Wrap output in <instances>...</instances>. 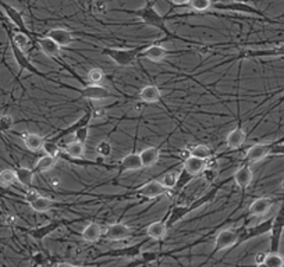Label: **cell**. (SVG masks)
I'll return each mask as SVG.
<instances>
[{"label":"cell","mask_w":284,"mask_h":267,"mask_svg":"<svg viewBox=\"0 0 284 267\" xmlns=\"http://www.w3.org/2000/svg\"><path fill=\"white\" fill-rule=\"evenodd\" d=\"M126 13L137 16L142 23L149 25V27L159 29V31H162V32H164V35L168 36V38H174L176 36L172 34V31L166 25L167 17H164V16H162L160 13L157 12V9L155 7V2H152V0H146L145 6L139 7L137 10H126ZM176 38H179V36H176Z\"/></svg>","instance_id":"1"},{"label":"cell","mask_w":284,"mask_h":267,"mask_svg":"<svg viewBox=\"0 0 284 267\" xmlns=\"http://www.w3.org/2000/svg\"><path fill=\"white\" fill-rule=\"evenodd\" d=\"M146 45H142V46L138 47H133V49H119V47H103L100 52L103 56H107V57L113 60L117 65L120 67H126V65H130L133 64L137 58L141 56L142 50L145 49Z\"/></svg>","instance_id":"2"},{"label":"cell","mask_w":284,"mask_h":267,"mask_svg":"<svg viewBox=\"0 0 284 267\" xmlns=\"http://www.w3.org/2000/svg\"><path fill=\"white\" fill-rule=\"evenodd\" d=\"M212 9L215 10H220V12H234V13H243V14H252V16H258V17L265 18L269 23H273L272 18H269L263 12L259 9L251 6L250 3H243V2H232V3H213Z\"/></svg>","instance_id":"3"},{"label":"cell","mask_w":284,"mask_h":267,"mask_svg":"<svg viewBox=\"0 0 284 267\" xmlns=\"http://www.w3.org/2000/svg\"><path fill=\"white\" fill-rule=\"evenodd\" d=\"M241 232L243 230H236V228H226V230H221L215 238V249L210 253L209 257L215 256L217 252L224 250L227 248H232V246H237L240 237H241Z\"/></svg>","instance_id":"4"},{"label":"cell","mask_w":284,"mask_h":267,"mask_svg":"<svg viewBox=\"0 0 284 267\" xmlns=\"http://www.w3.org/2000/svg\"><path fill=\"white\" fill-rule=\"evenodd\" d=\"M284 232V202L280 206V209L273 217L272 230H270V250L269 252H278L280 245H281V238Z\"/></svg>","instance_id":"5"},{"label":"cell","mask_w":284,"mask_h":267,"mask_svg":"<svg viewBox=\"0 0 284 267\" xmlns=\"http://www.w3.org/2000/svg\"><path fill=\"white\" fill-rule=\"evenodd\" d=\"M73 91L80 93L81 98L91 99V100H104V99L115 98V95L100 84H88L82 89L73 88Z\"/></svg>","instance_id":"6"},{"label":"cell","mask_w":284,"mask_h":267,"mask_svg":"<svg viewBox=\"0 0 284 267\" xmlns=\"http://www.w3.org/2000/svg\"><path fill=\"white\" fill-rule=\"evenodd\" d=\"M272 224H273V217L272 219H267V220H263L261 223H258L254 227H250L247 230H243L241 232V237H240V241H238L237 245H241L243 242H247L252 238H258V237H262L265 234H270V230H272Z\"/></svg>","instance_id":"7"},{"label":"cell","mask_w":284,"mask_h":267,"mask_svg":"<svg viewBox=\"0 0 284 267\" xmlns=\"http://www.w3.org/2000/svg\"><path fill=\"white\" fill-rule=\"evenodd\" d=\"M91 121H92V111H91V109H88V110L85 111V113H84V114H82L76 122H73L71 125H69L67 128H64L63 131H60V132H59L56 137H53L50 141L58 142L59 144V141H62L63 138H66V137H69V135H74V132H76L77 129H80L81 127H85V125H89Z\"/></svg>","instance_id":"8"},{"label":"cell","mask_w":284,"mask_h":267,"mask_svg":"<svg viewBox=\"0 0 284 267\" xmlns=\"http://www.w3.org/2000/svg\"><path fill=\"white\" fill-rule=\"evenodd\" d=\"M168 189L166 186L163 185L160 181L157 180H152L148 181L146 184H144L142 186H139L138 189L135 191V193L138 196H144V197H159L164 195Z\"/></svg>","instance_id":"9"},{"label":"cell","mask_w":284,"mask_h":267,"mask_svg":"<svg viewBox=\"0 0 284 267\" xmlns=\"http://www.w3.org/2000/svg\"><path fill=\"white\" fill-rule=\"evenodd\" d=\"M270 149H272V144H256L247 151L245 159L250 164L259 163L267 156H270Z\"/></svg>","instance_id":"10"},{"label":"cell","mask_w":284,"mask_h":267,"mask_svg":"<svg viewBox=\"0 0 284 267\" xmlns=\"http://www.w3.org/2000/svg\"><path fill=\"white\" fill-rule=\"evenodd\" d=\"M131 228L124 223H113L106 228L104 237L110 241H123L131 237Z\"/></svg>","instance_id":"11"},{"label":"cell","mask_w":284,"mask_h":267,"mask_svg":"<svg viewBox=\"0 0 284 267\" xmlns=\"http://www.w3.org/2000/svg\"><path fill=\"white\" fill-rule=\"evenodd\" d=\"M274 205V199L267 196H262L255 199L252 204L250 205L248 208V215L251 217H261V216H265L272 209V206Z\"/></svg>","instance_id":"12"},{"label":"cell","mask_w":284,"mask_h":267,"mask_svg":"<svg viewBox=\"0 0 284 267\" xmlns=\"http://www.w3.org/2000/svg\"><path fill=\"white\" fill-rule=\"evenodd\" d=\"M12 50H13V56H14V58H16V61H17V64L23 69V70H27L29 71L31 74H35V76H39L42 77V78H45V74L42 73V71H39L36 67H35L34 64L31 63V60H29L27 56H25V52H23L21 49H18L16 45H13L12 43Z\"/></svg>","instance_id":"13"},{"label":"cell","mask_w":284,"mask_h":267,"mask_svg":"<svg viewBox=\"0 0 284 267\" xmlns=\"http://www.w3.org/2000/svg\"><path fill=\"white\" fill-rule=\"evenodd\" d=\"M62 226H64L63 220L50 221V223H47V224H43V226L32 228V230L29 231V235H31L34 239H36V241H42V239H45L46 237H49L50 234H53L56 230H59Z\"/></svg>","instance_id":"14"},{"label":"cell","mask_w":284,"mask_h":267,"mask_svg":"<svg viewBox=\"0 0 284 267\" xmlns=\"http://www.w3.org/2000/svg\"><path fill=\"white\" fill-rule=\"evenodd\" d=\"M252 178H254V173L248 164H244L241 167H238L236 170V173L233 174V180L237 184L241 189H247L248 186L251 185L252 182Z\"/></svg>","instance_id":"15"},{"label":"cell","mask_w":284,"mask_h":267,"mask_svg":"<svg viewBox=\"0 0 284 267\" xmlns=\"http://www.w3.org/2000/svg\"><path fill=\"white\" fill-rule=\"evenodd\" d=\"M170 53L172 52H168L166 47L160 46V45H146L145 49L141 53V56L151 60L153 63H159L167 57Z\"/></svg>","instance_id":"16"},{"label":"cell","mask_w":284,"mask_h":267,"mask_svg":"<svg viewBox=\"0 0 284 267\" xmlns=\"http://www.w3.org/2000/svg\"><path fill=\"white\" fill-rule=\"evenodd\" d=\"M49 38H52L53 41L58 43L60 47L69 46L73 42L76 41V36L73 35V32H70L69 29L64 28H53L47 32Z\"/></svg>","instance_id":"17"},{"label":"cell","mask_w":284,"mask_h":267,"mask_svg":"<svg viewBox=\"0 0 284 267\" xmlns=\"http://www.w3.org/2000/svg\"><path fill=\"white\" fill-rule=\"evenodd\" d=\"M240 57L244 58H255V57H284V43L278 45L272 49H265V50H248V52L241 53Z\"/></svg>","instance_id":"18"},{"label":"cell","mask_w":284,"mask_h":267,"mask_svg":"<svg viewBox=\"0 0 284 267\" xmlns=\"http://www.w3.org/2000/svg\"><path fill=\"white\" fill-rule=\"evenodd\" d=\"M183 167L192 175L202 174L203 171L208 169V160L188 155V157H186V160L183 163Z\"/></svg>","instance_id":"19"},{"label":"cell","mask_w":284,"mask_h":267,"mask_svg":"<svg viewBox=\"0 0 284 267\" xmlns=\"http://www.w3.org/2000/svg\"><path fill=\"white\" fill-rule=\"evenodd\" d=\"M142 253V244H134L127 245L124 248H119V249H113L103 256H110V257H138Z\"/></svg>","instance_id":"20"},{"label":"cell","mask_w":284,"mask_h":267,"mask_svg":"<svg viewBox=\"0 0 284 267\" xmlns=\"http://www.w3.org/2000/svg\"><path fill=\"white\" fill-rule=\"evenodd\" d=\"M38 45H39V49H41V52L43 53L45 56H47L49 58L58 60L59 56H60V49H62V47L59 46L52 38H49V36L39 38V39H38Z\"/></svg>","instance_id":"21"},{"label":"cell","mask_w":284,"mask_h":267,"mask_svg":"<svg viewBox=\"0 0 284 267\" xmlns=\"http://www.w3.org/2000/svg\"><path fill=\"white\" fill-rule=\"evenodd\" d=\"M139 156H141V162H142L144 169L145 167H152L153 164H156L159 162L160 149L157 146H148V148L139 152Z\"/></svg>","instance_id":"22"},{"label":"cell","mask_w":284,"mask_h":267,"mask_svg":"<svg viewBox=\"0 0 284 267\" xmlns=\"http://www.w3.org/2000/svg\"><path fill=\"white\" fill-rule=\"evenodd\" d=\"M245 138H247V134H245V131H244V128L236 127V128H233L232 131L227 134L226 144L230 149H237V148H240V146L244 145Z\"/></svg>","instance_id":"23"},{"label":"cell","mask_w":284,"mask_h":267,"mask_svg":"<svg viewBox=\"0 0 284 267\" xmlns=\"http://www.w3.org/2000/svg\"><path fill=\"white\" fill-rule=\"evenodd\" d=\"M120 167H122L123 171H138V170L144 169L139 153H128V155H126L122 159V162H120Z\"/></svg>","instance_id":"24"},{"label":"cell","mask_w":284,"mask_h":267,"mask_svg":"<svg viewBox=\"0 0 284 267\" xmlns=\"http://www.w3.org/2000/svg\"><path fill=\"white\" fill-rule=\"evenodd\" d=\"M162 98V92L156 85H146L141 89L139 92V99L144 103H156Z\"/></svg>","instance_id":"25"},{"label":"cell","mask_w":284,"mask_h":267,"mask_svg":"<svg viewBox=\"0 0 284 267\" xmlns=\"http://www.w3.org/2000/svg\"><path fill=\"white\" fill-rule=\"evenodd\" d=\"M168 228L166 226L164 221H155L149 226L146 227V235L152 239H156V241H160L163 239L166 235H167Z\"/></svg>","instance_id":"26"},{"label":"cell","mask_w":284,"mask_h":267,"mask_svg":"<svg viewBox=\"0 0 284 267\" xmlns=\"http://www.w3.org/2000/svg\"><path fill=\"white\" fill-rule=\"evenodd\" d=\"M29 208L36 212V213H45L47 210H50L54 208V202H53L50 197L42 196V195H38V196L32 199L31 202H28Z\"/></svg>","instance_id":"27"},{"label":"cell","mask_w":284,"mask_h":267,"mask_svg":"<svg viewBox=\"0 0 284 267\" xmlns=\"http://www.w3.org/2000/svg\"><path fill=\"white\" fill-rule=\"evenodd\" d=\"M24 145L27 146V149L32 152H36L42 149V146L45 144V138H42L41 135L34 132H23Z\"/></svg>","instance_id":"28"},{"label":"cell","mask_w":284,"mask_h":267,"mask_svg":"<svg viewBox=\"0 0 284 267\" xmlns=\"http://www.w3.org/2000/svg\"><path fill=\"white\" fill-rule=\"evenodd\" d=\"M82 235V239L84 241H87V242H96L99 238H100V235H102V228L99 226L98 223H89L81 232Z\"/></svg>","instance_id":"29"},{"label":"cell","mask_w":284,"mask_h":267,"mask_svg":"<svg viewBox=\"0 0 284 267\" xmlns=\"http://www.w3.org/2000/svg\"><path fill=\"white\" fill-rule=\"evenodd\" d=\"M56 163H58V157H53V156H49V155H45V156H42L36 164H35V169L34 171L35 173H46V171H50V170L56 166Z\"/></svg>","instance_id":"30"},{"label":"cell","mask_w":284,"mask_h":267,"mask_svg":"<svg viewBox=\"0 0 284 267\" xmlns=\"http://www.w3.org/2000/svg\"><path fill=\"white\" fill-rule=\"evenodd\" d=\"M64 152L66 155L74 157V159H81L84 157V153H85V144H82L80 141H71L67 145L64 146Z\"/></svg>","instance_id":"31"},{"label":"cell","mask_w":284,"mask_h":267,"mask_svg":"<svg viewBox=\"0 0 284 267\" xmlns=\"http://www.w3.org/2000/svg\"><path fill=\"white\" fill-rule=\"evenodd\" d=\"M2 6L6 10V14L9 16V18L17 25L18 28L21 29V32H25V34H27V28H25V24H24L23 14L18 12L17 9H14V7L12 6H7V5H2Z\"/></svg>","instance_id":"32"},{"label":"cell","mask_w":284,"mask_h":267,"mask_svg":"<svg viewBox=\"0 0 284 267\" xmlns=\"http://www.w3.org/2000/svg\"><path fill=\"white\" fill-rule=\"evenodd\" d=\"M16 174H17V181L24 186H31L34 182L35 171L27 167H18L16 170Z\"/></svg>","instance_id":"33"},{"label":"cell","mask_w":284,"mask_h":267,"mask_svg":"<svg viewBox=\"0 0 284 267\" xmlns=\"http://www.w3.org/2000/svg\"><path fill=\"white\" fill-rule=\"evenodd\" d=\"M188 155L199 157V159H203V160H209L212 157V151L206 145L199 144V145H192L191 148H188Z\"/></svg>","instance_id":"34"},{"label":"cell","mask_w":284,"mask_h":267,"mask_svg":"<svg viewBox=\"0 0 284 267\" xmlns=\"http://www.w3.org/2000/svg\"><path fill=\"white\" fill-rule=\"evenodd\" d=\"M192 178H194V175L190 174V173H188V171L183 167V169L180 170V173H179V178H177L176 186L173 188L174 192L177 193V192L183 191V189H184V188H186V186L191 182Z\"/></svg>","instance_id":"35"},{"label":"cell","mask_w":284,"mask_h":267,"mask_svg":"<svg viewBox=\"0 0 284 267\" xmlns=\"http://www.w3.org/2000/svg\"><path fill=\"white\" fill-rule=\"evenodd\" d=\"M212 5H213V0H188L187 6L190 7L191 10H194V12L203 13L210 10Z\"/></svg>","instance_id":"36"},{"label":"cell","mask_w":284,"mask_h":267,"mask_svg":"<svg viewBox=\"0 0 284 267\" xmlns=\"http://www.w3.org/2000/svg\"><path fill=\"white\" fill-rule=\"evenodd\" d=\"M265 264L267 267H284V256L280 252H267Z\"/></svg>","instance_id":"37"},{"label":"cell","mask_w":284,"mask_h":267,"mask_svg":"<svg viewBox=\"0 0 284 267\" xmlns=\"http://www.w3.org/2000/svg\"><path fill=\"white\" fill-rule=\"evenodd\" d=\"M12 43L13 45H16L18 49H21L23 52L27 50V47L29 45V36L25 34V32H16L12 38Z\"/></svg>","instance_id":"38"},{"label":"cell","mask_w":284,"mask_h":267,"mask_svg":"<svg viewBox=\"0 0 284 267\" xmlns=\"http://www.w3.org/2000/svg\"><path fill=\"white\" fill-rule=\"evenodd\" d=\"M103 80H104V73L102 69L93 67V69H91V70L88 71L87 74L88 84H102Z\"/></svg>","instance_id":"39"},{"label":"cell","mask_w":284,"mask_h":267,"mask_svg":"<svg viewBox=\"0 0 284 267\" xmlns=\"http://www.w3.org/2000/svg\"><path fill=\"white\" fill-rule=\"evenodd\" d=\"M179 173H180V171H176V170H172V171L164 173L160 182H162L163 185L166 186L167 189H173L174 186H176V182H177V178H179Z\"/></svg>","instance_id":"40"},{"label":"cell","mask_w":284,"mask_h":267,"mask_svg":"<svg viewBox=\"0 0 284 267\" xmlns=\"http://www.w3.org/2000/svg\"><path fill=\"white\" fill-rule=\"evenodd\" d=\"M16 181H17L16 170L5 169L0 171V182H3V184H6V185H12Z\"/></svg>","instance_id":"41"},{"label":"cell","mask_w":284,"mask_h":267,"mask_svg":"<svg viewBox=\"0 0 284 267\" xmlns=\"http://www.w3.org/2000/svg\"><path fill=\"white\" fill-rule=\"evenodd\" d=\"M42 148H43L45 153L49 155V156L58 157L59 153H60V145L58 142H53V141H45V144H43Z\"/></svg>","instance_id":"42"},{"label":"cell","mask_w":284,"mask_h":267,"mask_svg":"<svg viewBox=\"0 0 284 267\" xmlns=\"http://www.w3.org/2000/svg\"><path fill=\"white\" fill-rule=\"evenodd\" d=\"M96 153L100 157H109L111 155V145L107 141H100L96 145Z\"/></svg>","instance_id":"43"},{"label":"cell","mask_w":284,"mask_h":267,"mask_svg":"<svg viewBox=\"0 0 284 267\" xmlns=\"http://www.w3.org/2000/svg\"><path fill=\"white\" fill-rule=\"evenodd\" d=\"M88 135H89V125H85V127H81L80 129H77L76 132H74V140L85 144L88 140Z\"/></svg>","instance_id":"44"},{"label":"cell","mask_w":284,"mask_h":267,"mask_svg":"<svg viewBox=\"0 0 284 267\" xmlns=\"http://www.w3.org/2000/svg\"><path fill=\"white\" fill-rule=\"evenodd\" d=\"M270 156H284V142H273L272 149H270Z\"/></svg>","instance_id":"45"},{"label":"cell","mask_w":284,"mask_h":267,"mask_svg":"<svg viewBox=\"0 0 284 267\" xmlns=\"http://www.w3.org/2000/svg\"><path fill=\"white\" fill-rule=\"evenodd\" d=\"M14 124V120L10 114H3L0 117V129L6 131V129H10Z\"/></svg>","instance_id":"46"},{"label":"cell","mask_w":284,"mask_h":267,"mask_svg":"<svg viewBox=\"0 0 284 267\" xmlns=\"http://www.w3.org/2000/svg\"><path fill=\"white\" fill-rule=\"evenodd\" d=\"M93 12L98 13V14H106V13L109 12L107 3H106L104 0H96V2L93 3Z\"/></svg>","instance_id":"47"},{"label":"cell","mask_w":284,"mask_h":267,"mask_svg":"<svg viewBox=\"0 0 284 267\" xmlns=\"http://www.w3.org/2000/svg\"><path fill=\"white\" fill-rule=\"evenodd\" d=\"M92 111V121L93 120H103L107 116V111L104 110L103 107H93L91 109Z\"/></svg>","instance_id":"48"},{"label":"cell","mask_w":284,"mask_h":267,"mask_svg":"<svg viewBox=\"0 0 284 267\" xmlns=\"http://www.w3.org/2000/svg\"><path fill=\"white\" fill-rule=\"evenodd\" d=\"M3 223H5L6 226H14V224H17L18 223V217L16 215L9 213V215L3 216Z\"/></svg>","instance_id":"49"},{"label":"cell","mask_w":284,"mask_h":267,"mask_svg":"<svg viewBox=\"0 0 284 267\" xmlns=\"http://www.w3.org/2000/svg\"><path fill=\"white\" fill-rule=\"evenodd\" d=\"M157 253H152V252H142L141 253V259L144 263H148V261H153L157 259Z\"/></svg>","instance_id":"50"},{"label":"cell","mask_w":284,"mask_h":267,"mask_svg":"<svg viewBox=\"0 0 284 267\" xmlns=\"http://www.w3.org/2000/svg\"><path fill=\"white\" fill-rule=\"evenodd\" d=\"M265 259H266V253L265 252H259L255 255V264H261V263H265Z\"/></svg>","instance_id":"51"},{"label":"cell","mask_w":284,"mask_h":267,"mask_svg":"<svg viewBox=\"0 0 284 267\" xmlns=\"http://www.w3.org/2000/svg\"><path fill=\"white\" fill-rule=\"evenodd\" d=\"M232 2H243V3H250L251 0H213V3H232Z\"/></svg>","instance_id":"52"},{"label":"cell","mask_w":284,"mask_h":267,"mask_svg":"<svg viewBox=\"0 0 284 267\" xmlns=\"http://www.w3.org/2000/svg\"><path fill=\"white\" fill-rule=\"evenodd\" d=\"M170 3H173L174 6H184L188 5V0H170Z\"/></svg>","instance_id":"53"},{"label":"cell","mask_w":284,"mask_h":267,"mask_svg":"<svg viewBox=\"0 0 284 267\" xmlns=\"http://www.w3.org/2000/svg\"><path fill=\"white\" fill-rule=\"evenodd\" d=\"M54 267H76V266L71 264V263H67V261H62V263H58Z\"/></svg>","instance_id":"54"},{"label":"cell","mask_w":284,"mask_h":267,"mask_svg":"<svg viewBox=\"0 0 284 267\" xmlns=\"http://www.w3.org/2000/svg\"><path fill=\"white\" fill-rule=\"evenodd\" d=\"M255 267H267L266 264H265V263H261V264H256Z\"/></svg>","instance_id":"55"},{"label":"cell","mask_w":284,"mask_h":267,"mask_svg":"<svg viewBox=\"0 0 284 267\" xmlns=\"http://www.w3.org/2000/svg\"><path fill=\"white\" fill-rule=\"evenodd\" d=\"M76 267H84V266H76Z\"/></svg>","instance_id":"56"}]
</instances>
